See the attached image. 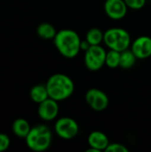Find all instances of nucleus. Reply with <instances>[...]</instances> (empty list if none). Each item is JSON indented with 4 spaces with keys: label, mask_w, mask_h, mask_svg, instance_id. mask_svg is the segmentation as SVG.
Wrapping results in <instances>:
<instances>
[{
    "label": "nucleus",
    "mask_w": 151,
    "mask_h": 152,
    "mask_svg": "<svg viewBox=\"0 0 151 152\" xmlns=\"http://www.w3.org/2000/svg\"><path fill=\"white\" fill-rule=\"evenodd\" d=\"M120 57L121 53L116 50L109 49L106 54L105 65H107L110 69H116L120 66Z\"/></svg>",
    "instance_id": "obj_17"
},
{
    "label": "nucleus",
    "mask_w": 151,
    "mask_h": 152,
    "mask_svg": "<svg viewBox=\"0 0 151 152\" xmlns=\"http://www.w3.org/2000/svg\"><path fill=\"white\" fill-rule=\"evenodd\" d=\"M104 44L112 50L123 52L131 46V36L122 28H110L104 32Z\"/></svg>",
    "instance_id": "obj_4"
},
{
    "label": "nucleus",
    "mask_w": 151,
    "mask_h": 152,
    "mask_svg": "<svg viewBox=\"0 0 151 152\" xmlns=\"http://www.w3.org/2000/svg\"><path fill=\"white\" fill-rule=\"evenodd\" d=\"M36 34L44 40H53L57 31L54 26L49 22H42L36 28Z\"/></svg>",
    "instance_id": "obj_13"
},
{
    "label": "nucleus",
    "mask_w": 151,
    "mask_h": 152,
    "mask_svg": "<svg viewBox=\"0 0 151 152\" xmlns=\"http://www.w3.org/2000/svg\"><path fill=\"white\" fill-rule=\"evenodd\" d=\"M137 57L135 54L132 52L131 49H126L123 52H121V57H120V66L122 69H129L134 66L136 63Z\"/></svg>",
    "instance_id": "obj_15"
},
{
    "label": "nucleus",
    "mask_w": 151,
    "mask_h": 152,
    "mask_svg": "<svg viewBox=\"0 0 151 152\" xmlns=\"http://www.w3.org/2000/svg\"><path fill=\"white\" fill-rule=\"evenodd\" d=\"M131 50L137 59L144 60L151 56V37L141 36L137 37L131 45Z\"/></svg>",
    "instance_id": "obj_10"
},
{
    "label": "nucleus",
    "mask_w": 151,
    "mask_h": 152,
    "mask_svg": "<svg viewBox=\"0 0 151 152\" xmlns=\"http://www.w3.org/2000/svg\"><path fill=\"white\" fill-rule=\"evenodd\" d=\"M107 52L105 49L98 45H91L85 53V65L91 71L100 70L105 65Z\"/></svg>",
    "instance_id": "obj_5"
},
{
    "label": "nucleus",
    "mask_w": 151,
    "mask_h": 152,
    "mask_svg": "<svg viewBox=\"0 0 151 152\" xmlns=\"http://www.w3.org/2000/svg\"><path fill=\"white\" fill-rule=\"evenodd\" d=\"M31 127L29 123L24 118H17L12 124V130L14 135L19 138H26L28 134Z\"/></svg>",
    "instance_id": "obj_12"
},
{
    "label": "nucleus",
    "mask_w": 151,
    "mask_h": 152,
    "mask_svg": "<svg viewBox=\"0 0 151 152\" xmlns=\"http://www.w3.org/2000/svg\"><path fill=\"white\" fill-rule=\"evenodd\" d=\"M53 44L58 52L68 59L75 58L81 51V38L73 29L64 28L57 31L53 38Z\"/></svg>",
    "instance_id": "obj_1"
},
{
    "label": "nucleus",
    "mask_w": 151,
    "mask_h": 152,
    "mask_svg": "<svg viewBox=\"0 0 151 152\" xmlns=\"http://www.w3.org/2000/svg\"><path fill=\"white\" fill-rule=\"evenodd\" d=\"M29 97L30 99L39 104L47 98H49V94L47 92V88L45 85H36L34 86L29 91Z\"/></svg>",
    "instance_id": "obj_14"
},
{
    "label": "nucleus",
    "mask_w": 151,
    "mask_h": 152,
    "mask_svg": "<svg viewBox=\"0 0 151 152\" xmlns=\"http://www.w3.org/2000/svg\"><path fill=\"white\" fill-rule=\"evenodd\" d=\"M105 151H112V152H128L129 150L123 144L115 142V143H109Z\"/></svg>",
    "instance_id": "obj_19"
},
{
    "label": "nucleus",
    "mask_w": 151,
    "mask_h": 152,
    "mask_svg": "<svg viewBox=\"0 0 151 152\" xmlns=\"http://www.w3.org/2000/svg\"><path fill=\"white\" fill-rule=\"evenodd\" d=\"M53 134L45 125H37L31 127L28 134L25 138L26 145L33 151H46L52 143Z\"/></svg>",
    "instance_id": "obj_3"
},
{
    "label": "nucleus",
    "mask_w": 151,
    "mask_h": 152,
    "mask_svg": "<svg viewBox=\"0 0 151 152\" xmlns=\"http://www.w3.org/2000/svg\"><path fill=\"white\" fill-rule=\"evenodd\" d=\"M45 86L49 97L57 102H61L69 98L75 90L73 80L69 76L62 73L52 75L48 78Z\"/></svg>",
    "instance_id": "obj_2"
},
{
    "label": "nucleus",
    "mask_w": 151,
    "mask_h": 152,
    "mask_svg": "<svg viewBox=\"0 0 151 152\" xmlns=\"http://www.w3.org/2000/svg\"><path fill=\"white\" fill-rule=\"evenodd\" d=\"M87 142L90 146V149L86 150V151L89 152H100L101 151H106L107 147L110 143L108 136L101 131L92 132L88 135Z\"/></svg>",
    "instance_id": "obj_11"
},
{
    "label": "nucleus",
    "mask_w": 151,
    "mask_h": 152,
    "mask_svg": "<svg viewBox=\"0 0 151 152\" xmlns=\"http://www.w3.org/2000/svg\"><path fill=\"white\" fill-rule=\"evenodd\" d=\"M59 102L52 99L47 98L44 102L38 104L37 108V115L38 117L44 121H52L58 117L59 114Z\"/></svg>",
    "instance_id": "obj_9"
},
{
    "label": "nucleus",
    "mask_w": 151,
    "mask_h": 152,
    "mask_svg": "<svg viewBox=\"0 0 151 152\" xmlns=\"http://www.w3.org/2000/svg\"><path fill=\"white\" fill-rule=\"evenodd\" d=\"M54 132L63 140H71L77 135L79 126L75 119L69 117H63L55 122Z\"/></svg>",
    "instance_id": "obj_6"
},
{
    "label": "nucleus",
    "mask_w": 151,
    "mask_h": 152,
    "mask_svg": "<svg viewBox=\"0 0 151 152\" xmlns=\"http://www.w3.org/2000/svg\"><path fill=\"white\" fill-rule=\"evenodd\" d=\"M127 9L125 0H106L104 3L105 13L114 20L124 19L127 13Z\"/></svg>",
    "instance_id": "obj_8"
},
{
    "label": "nucleus",
    "mask_w": 151,
    "mask_h": 152,
    "mask_svg": "<svg viewBox=\"0 0 151 152\" xmlns=\"http://www.w3.org/2000/svg\"><path fill=\"white\" fill-rule=\"evenodd\" d=\"M85 101L92 110L94 111L105 110L109 103L108 95L98 88H91L85 94Z\"/></svg>",
    "instance_id": "obj_7"
},
{
    "label": "nucleus",
    "mask_w": 151,
    "mask_h": 152,
    "mask_svg": "<svg viewBox=\"0 0 151 152\" xmlns=\"http://www.w3.org/2000/svg\"><path fill=\"white\" fill-rule=\"evenodd\" d=\"M91 46V45L86 41V39L85 40H81V44H80V49H81V51H87L88 49H89V47Z\"/></svg>",
    "instance_id": "obj_21"
},
{
    "label": "nucleus",
    "mask_w": 151,
    "mask_h": 152,
    "mask_svg": "<svg viewBox=\"0 0 151 152\" xmlns=\"http://www.w3.org/2000/svg\"><path fill=\"white\" fill-rule=\"evenodd\" d=\"M104 33L98 28H90L85 36L86 41L91 45H98L103 42Z\"/></svg>",
    "instance_id": "obj_16"
},
{
    "label": "nucleus",
    "mask_w": 151,
    "mask_h": 152,
    "mask_svg": "<svg viewBox=\"0 0 151 152\" xmlns=\"http://www.w3.org/2000/svg\"><path fill=\"white\" fill-rule=\"evenodd\" d=\"M147 0H125L128 8L133 10H140L146 4Z\"/></svg>",
    "instance_id": "obj_18"
},
{
    "label": "nucleus",
    "mask_w": 151,
    "mask_h": 152,
    "mask_svg": "<svg viewBox=\"0 0 151 152\" xmlns=\"http://www.w3.org/2000/svg\"><path fill=\"white\" fill-rule=\"evenodd\" d=\"M11 145V140L5 134L0 133V152L5 151Z\"/></svg>",
    "instance_id": "obj_20"
}]
</instances>
